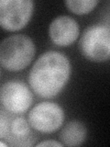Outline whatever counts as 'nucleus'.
<instances>
[{"instance_id": "1", "label": "nucleus", "mask_w": 110, "mask_h": 147, "mask_svg": "<svg viewBox=\"0 0 110 147\" xmlns=\"http://www.w3.org/2000/svg\"><path fill=\"white\" fill-rule=\"evenodd\" d=\"M72 65L65 54L48 51L40 54L32 65L28 81L30 88L40 98H55L68 84Z\"/></svg>"}, {"instance_id": "2", "label": "nucleus", "mask_w": 110, "mask_h": 147, "mask_svg": "<svg viewBox=\"0 0 110 147\" xmlns=\"http://www.w3.org/2000/svg\"><path fill=\"white\" fill-rule=\"evenodd\" d=\"M36 46L30 36L15 34L5 38L0 44V63L5 70L19 72L33 61Z\"/></svg>"}, {"instance_id": "3", "label": "nucleus", "mask_w": 110, "mask_h": 147, "mask_svg": "<svg viewBox=\"0 0 110 147\" xmlns=\"http://www.w3.org/2000/svg\"><path fill=\"white\" fill-rule=\"evenodd\" d=\"M79 50L85 59L104 63L110 59V26L93 24L85 28L79 40Z\"/></svg>"}, {"instance_id": "4", "label": "nucleus", "mask_w": 110, "mask_h": 147, "mask_svg": "<svg viewBox=\"0 0 110 147\" xmlns=\"http://www.w3.org/2000/svg\"><path fill=\"white\" fill-rule=\"evenodd\" d=\"M29 119L21 116L15 117L1 107L0 110V138L8 146H32L36 137Z\"/></svg>"}, {"instance_id": "5", "label": "nucleus", "mask_w": 110, "mask_h": 147, "mask_svg": "<svg viewBox=\"0 0 110 147\" xmlns=\"http://www.w3.org/2000/svg\"><path fill=\"white\" fill-rule=\"evenodd\" d=\"M28 119L33 130L50 134L62 127L65 113L59 104L43 101L35 105L30 110Z\"/></svg>"}, {"instance_id": "6", "label": "nucleus", "mask_w": 110, "mask_h": 147, "mask_svg": "<svg viewBox=\"0 0 110 147\" xmlns=\"http://www.w3.org/2000/svg\"><path fill=\"white\" fill-rule=\"evenodd\" d=\"M33 11L32 0H1L0 25L6 31H18L29 24Z\"/></svg>"}, {"instance_id": "7", "label": "nucleus", "mask_w": 110, "mask_h": 147, "mask_svg": "<svg viewBox=\"0 0 110 147\" xmlns=\"http://www.w3.org/2000/svg\"><path fill=\"white\" fill-rule=\"evenodd\" d=\"M33 94L24 82L9 80L0 88L1 107L14 115L26 113L33 104Z\"/></svg>"}, {"instance_id": "8", "label": "nucleus", "mask_w": 110, "mask_h": 147, "mask_svg": "<svg viewBox=\"0 0 110 147\" xmlns=\"http://www.w3.org/2000/svg\"><path fill=\"white\" fill-rule=\"evenodd\" d=\"M80 27L77 21L70 16H59L50 22L49 37L59 47H68L79 38Z\"/></svg>"}, {"instance_id": "9", "label": "nucleus", "mask_w": 110, "mask_h": 147, "mask_svg": "<svg viewBox=\"0 0 110 147\" xmlns=\"http://www.w3.org/2000/svg\"><path fill=\"white\" fill-rule=\"evenodd\" d=\"M87 128L78 119L68 121L60 132V140L64 146H81L87 138Z\"/></svg>"}, {"instance_id": "10", "label": "nucleus", "mask_w": 110, "mask_h": 147, "mask_svg": "<svg viewBox=\"0 0 110 147\" xmlns=\"http://www.w3.org/2000/svg\"><path fill=\"white\" fill-rule=\"evenodd\" d=\"M98 0H67L64 2L68 10L78 16L86 15L97 7Z\"/></svg>"}, {"instance_id": "11", "label": "nucleus", "mask_w": 110, "mask_h": 147, "mask_svg": "<svg viewBox=\"0 0 110 147\" xmlns=\"http://www.w3.org/2000/svg\"><path fill=\"white\" fill-rule=\"evenodd\" d=\"M36 146L38 147H46V146H54V147H62L64 146L62 142H57L55 140H46V141H42L39 142V144H37Z\"/></svg>"}]
</instances>
